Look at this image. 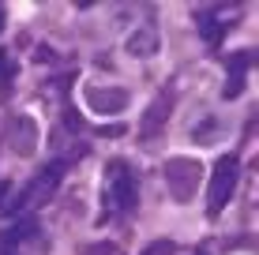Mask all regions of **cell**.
<instances>
[{
	"label": "cell",
	"instance_id": "cell-2",
	"mask_svg": "<svg viewBox=\"0 0 259 255\" xmlns=\"http://www.w3.org/2000/svg\"><path fill=\"white\" fill-rule=\"evenodd\" d=\"M199 177H203V165L195 158H169L165 162V184L177 203H192V195L199 191Z\"/></svg>",
	"mask_w": 259,
	"mask_h": 255
},
{
	"label": "cell",
	"instance_id": "cell-1",
	"mask_svg": "<svg viewBox=\"0 0 259 255\" xmlns=\"http://www.w3.org/2000/svg\"><path fill=\"white\" fill-rule=\"evenodd\" d=\"M105 207L113 214H128L136 207V177L124 162H109L105 165Z\"/></svg>",
	"mask_w": 259,
	"mask_h": 255
},
{
	"label": "cell",
	"instance_id": "cell-13",
	"mask_svg": "<svg viewBox=\"0 0 259 255\" xmlns=\"http://www.w3.org/2000/svg\"><path fill=\"white\" fill-rule=\"evenodd\" d=\"M0 210H8V184L0 180Z\"/></svg>",
	"mask_w": 259,
	"mask_h": 255
},
{
	"label": "cell",
	"instance_id": "cell-10",
	"mask_svg": "<svg viewBox=\"0 0 259 255\" xmlns=\"http://www.w3.org/2000/svg\"><path fill=\"white\" fill-rule=\"evenodd\" d=\"M139 255H177V244L173 240H154V244H147Z\"/></svg>",
	"mask_w": 259,
	"mask_h": 255
},
{
	"label": "cell",
	"instance_id": "cell-11",
	"mask_svg": "<svg viewBox=\"0 0 259 255\" xmlns=\"http://www.w3.org/2000/svg\"><path fill=\"white\" fill-rule=\"evenodd\" d=\"M8 83H12V60L0 53V90H8Z\"/></svg>",
	"mask_w": 259,
	"mask_h": 255
},
{
	"label": "cell",
	"instance_id": "cell-3",
	"mask_svg": "<svg viewBox=\"0 0 259 255\" xmlns=\"http://www.w3.org/2000/svg\"><path fill=\"white\" fill-rule=\"evenodd\" d=\"M237 173H240V162L233 154H222L214 162V173H210V191H207V210L210 214H222V207L233 199L237 191Z\"/></svg>",
	"mask_w": 259,
	"mask_h": 255
},
{
	"label": "cell",
	"instance_id": "cell-5",
	"mask_svg": "<svg viewBox=\"0 0 259 255\" xmlns=\"http://www.w3.org/2000/svg\"><path fill=\"white\" fill-rule=\"evenodd\" d=\"M87 105H91L98 117H117L124 105H128V94L120 86H87Z\"/></svg>",
	"mask_w": 259,
	"mask_h": 255
},
{
	"label": "cell",
	"instance_id": "cell-9",
	"mask_svg": "<svg viewBox=\"0 0 259 255\" xmlns=\"http://www.w3.org/2000/svg\"><path fill=\"white\" fill-rule=\"evenodd\" d=\"M60 173H64V165H49V169H41L38 173V180H34V188L26 191V203H41L46 195H53L57 191V184H60Z\"/></svg>",
	"mask_w": 259,
	"mask_h": 255
},
{
	"label": "cell",
	"instance_id": "cell-8",
	"mask_svg": "<svg viewBox=\"0 0 259 255\" xmlns=\"http://www.w3.org/2000/svg\"><path fill=\"white\" fill-rule=\"evenodd\" d=\"M248 64H252V53H233V60H229V79H226V98H240V90H244V75H248Z\"/></svg>",
	"mask_w": 259,
	"mask_h": 255
},
{
	"label": "cell",
	"instance_id": "cell-6",
	"mask_svg": "<svg viewBox=\"0 0 259 255\" xmlns=\"http://www.w3.org/2000/svg\"><path fill=\"white\" fill-rule=\"evenodd\" d=\"M169 109H173V98H169V94H158V98L150 101V109L143 113V120H139V139H154L158 131L165 128Z\"/></svg>",
	"mask_w": 259,
	"mask_h": 255
},
{
	"label": "cell",
	"instance_id": "cell-4",
	"mask_svg": "<svg viewBox=\"0 0 259 255\" xmlns=\"http://www.w3.org/2000/svg\"><path fill=\"white\" fill-rule=\"evenodd\" d=\"M8 146H12V154L19 158H30L34 150H38V124H34L30 113H19V117L8 120Z\"/></svg>",
	"mask_w": 259,
	"mask_h": 255
},
{
	"label": "cell",
	"instance_id": "cell-7",
	"mask_svg": "<svg viewBox=\"0 0 259 255\" xmlns=\"http://www.w3.org/2000/svg\"><path fill=\"white\" fill-rule=\"evenodd\" d=\"M124 49H128V57H154L158 53V30L154 26H139V30L128 34V41H124Z\"/></svg>",
	"mask_w": 259,
	"mask_h": 255
},
{
	"label": "cell",
	"instance_id": "cell-12",
	"mask_svg": "<svg viewBox=\"0 0 259 255\" xmlns=\"http://www.w3.org/2000/svg\"><path fill=\"white\" fill-rule=\"evenodd\" d=\"M83 255H113V244H102V248H87Z\"/></svg>",
	"mask_w": 259,
	"mask_h": 255
},
{
	"label": "cell",
	"instance_id": "cell-14",
	"mask_svg": "<svg viewBox=\"0 0 259 255\" xmlns=\"http://www.w3.org/2000/svg\"><path fill=\"white\" fill-rule=\"evenodd\" d=\"M0 26H4V8H0Z\"/></svg>",
	"mask_w": 259,
	"mask_h": 255
}]
</instances>
